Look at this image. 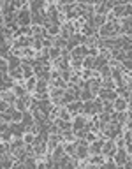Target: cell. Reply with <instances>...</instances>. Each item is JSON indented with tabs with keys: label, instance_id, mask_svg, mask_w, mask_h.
I'll return each instance as SVG.
<instances>
[{
	"label": "cell",
	"instance_id": "obj_44",
	"mask_svg": "<svg viewBox=\"0 0 132 169\" xmlns=\"http://www.w3.org/2000/svg\"><path fill=\"white\" fill-rule=\"evenodd\" d=\"M123 65H125V69H130L132 71V60H129V58L127 60H123Z\"/></svg>",
	"mask_w": 132,
	"mask_h": 169
},
{
	"label": "cell",
	"instance_id": "obj_32",
	"mask_svg": "<svg viewBox=\"0 0 132 169\" xmlns=\"http://www.w3.org/2000/svg\"><path fill=\"white\" fill-rule=\"evenodd\" d=\"M85 34L86 35H93L95 34V27L93 25H85Z\"/></svg>",
	"mask_w": 132,
	"mask_h": 169
},
{
	"label": "cell",
	"instance_id": "obj_10",
	"mask_svg": "<svg viewBox=\"0 0 132 169\" xmlns=\"http://www.w3.org/2000/svg\"><path fill=\"white\" fill-rule=\"evenodd\" d=\"M83 111H85V113H88V115H93V113H97L95 104H93V102H88V101H86V104L83 106Z\"/></svg>",
	"mask_w": 132,
	"mask_h": 169
},
{
	"label": "cell",
	"instance_id": "obj_36",
	"mask_svg": "<svg viewBox=\"0 0 132 169\" xmlns=\"http://www.w3.org/2000/svg\"><path fill=\"white\" fill-rule=\"evenodd\" d=\"M14 94H16L18 97H25V88H21V86H14Z\"/></svg>",
	"mask_w": 132,
	"mask_h": 169
},
{
	"label": "cell",
	"instance_id": "obj_20",
	"mask_svg": "<svg viewBox=\"0 0 132 169\" xmlns=\"http://www.w3.org/2000/svg\"><path fill=\"white\" fill-rule=\"evenodd\" d=\"M92 88V92L93 94H95V92H101V90H99V81L97 79H90V83H88V90Z\"/></svg>",
	"mask_w": 132,
	"mask_h": 169
},
{
	"label": "cell",
	"instance_id": "obj_13",
	"mask_svg": "<svg viewBox=\"0 0 132 169\" xmlns=\"http://www.w3.org/2000/svg\"><path fill=\"white\" fill-rule=\"evenodd\" d=\"M114 107H116L118 111H125V107H127V102H125L123 99H114Z\"/></svg>",
	"mask_w": 132,
	"mask_h": 169
},
{
	"label": "cell",
	"instance_id": "obj_6",
	"mask_svg": "<svg viewBox=\"0 0 132 169\" xmlns=\"http://www.w3.org/2000/svg\"><path fill=\"white\" fill-rule=\"evenodd\" d=\"M99 95L102 97V101H109V99H114V92L113 90H107V88H102L99 92Z\"/></svg>",
	"mask_w": 132,
	"mask_h": 169
},
{
	"label": "cell",
	"instance_id": "obj_3",
	"mask_svg": "<svg viewBox=\"0 0 132 169\" xmlns=\"http://www.w3.org/2000/svg\"><path fill=\"white\" fill-rule=\"evenodd\" d=\"M114 162H116L118 166L127 164V151H125V150H118V151H114Z\"/></svg>",
	"mask_w": 132,
	"mask_h": 169
},
{
	"label": "cell",
	"instance_id": "obj_30",
	"mask_svg": "<svg viewBox=\"0 0 132 169\" xmlns=\"http://www.w3.org/2000/svg\"><path fill=\"white\" fill-rule=\"evenodd\" d=\"M76 146L78 144H69L65 148V153H69V157H76Z\"/></svg>",
	"mask_w": 132,
	"mask_h": 169
},
{
	"label": "cell",
	"instance_id": "obj_48",
	"mask_svg": "<svg viewBox=\"0 0 132 169\" xmlns=\"http://www.w3.org/2000/svg\"><path fill=\"white\" fill-rule=\"evenodd\" d=\"M127 58H129V60H132V48L127 51Z\"/></svg>",
	"mask_w": 132,
	"mask_h": 169
},
{
	"label": "cell",
	"instance_id": "obj_41",
	"mask_svg": "<svg viewBox=\"0 0 132 169\" xmlns=\"http://www.w3.org/2000/svg\"><path fill=\"white\" fill-rule=\"evenodd\" d=\"M23 166H26V167H35V160L34 159H26Z\"/></svg>",
	"mask_w": 132,
	"mask_h": 169
},
{
	"label": "cell",
	"instance_id": "obj_14",
	"mask_svg": "<svg viewBox=\"0 0 132 169\" xmlns=\"http://www.w3.org/2000/svg\"><path fill=\"white\" fill-rule=\"evenodd\" d=\"M85 125H86V123H85V120L81 118V116H78V118L74 120V123H72V129H74V130H79V129H83Z\"/></svg>",
	"mask_w": 132,
	"mask_h": 169
},
{
	"label": "cell",
	"instance_id": "obj_28",
	"mask_svg": "<svg viewBox=\"0 0 132 169\" xmlns=\"http://www.w3.org/2000/svg\"><path fill=\"white\" fill-rule=\"evenodd\" d=\"M25 115H23V125L25 127H28V125H32V115L30 113H26V111H23Z\"/></svg>",
	"mask_w": 132,
	"mask_h": 169
},
{
	"label": "cell",
	"instance_id": "obj_49",
	"mask_svg": "<svg viewBox=\"0 0 132 169\" xmlns=\"http://www.w3.org/2000/svg\"><path fill=\"white\" fill-rule=\"evenodd\" d=\"M4 21H5V19H4V14H0V28H2V25H4Z\"/></svg>",
	"mask_w": 132,
	"mask_h": 169
},
{
	"label": "cell",
	"instance_id": "obj_40",
	"mask_svg": "<svg viewBox=\"0 0 132 169\" xmlns=\"http://www.w3.org/2000/svg\"><path fill=\"white\" fill-rule=\"evenodd\" d=\"M114 58H116V60H125V57H127V55L125 53H122V51H116V49H114Z\"/></svg>",
	"mask_w": 132,
	"mask_h": 169
},
{
	"label": "cell",
	"instance_id": "obj_21",
	"mask_svg": "<svg viewBox=\"0 0 132 169\" xmlns=\"http://www.w3.org/2000/svg\"><path fill=\"white\" fill-rule=\"evenodd\" d=\"M67 46V41L63 39V37H57V39H55V48H65Z\"/></svg>",
	"mask_w": 132,
	"mask_h": 169
},
{
	"label": "cell",
	"instance_id": "obj_19",
	"mask_svg": "<svg viewBox=\"0 0 132 169\" xmlns=\"http://www.w3.org/2000/svg\"><path fill=\"white\" fill-rule=\"evenodd\" d=\"M127 120V115L123 111H118V115H113V122L116 123V122H125Z\"/></svg>",
	"mask_w": 132,
	"mask_h": 169
},
{
	"label": "cell",
	"instance_id": "obj_7",
	"mask_svg": "<svg viewBox=\"0 0 132 169\" xmlns=\"http://www.w3.org/2000/svg\"><path fill=\"white\" fill-rule=\"evenodd\" d=\"M79 41H83V37H81V35H72V37L69 39V42H67V48L72 49L74 46H78V44H79Z\"/></svg>",
	"mask_w": 132,
	"mask_h": 169
},
{
	"label": "cell",
	"instance_id": "obj_45",
	"mask_svg": "<svg viewBox=\"0 0 132 169\" xmlns=\"http://www.w3.org/2000/svg\"><path fill=\"white\" fill-rule=\"evenodd\" d=\"M95 42H97V41H95V37H90V39H86V44H88V46H93Z\"/></svg>",
	"mask_w": 132,
	"mask_h": 169
},
{
	"label": "cell",
	"instance_id": "obj_15",
	"mask_svg": "<svg viewBox=\"0 0 132 169\" xmlns=\"http://www.w3.org/2000/svg\"><path fill=\"white\" fill-rule=\"evenodd\" d=\"M46 88H48V84H46V79L37 81V84H35V90H37L39 94H44V92H46Z\"/></svg>",
	"mask_w": 132,
	"mask_h": 169
},
{
	"label": "cell",
	"instance_id": "obj_27",
	"mask_svg": "<svg viewBox=\"0 0 132 169\" xmlns=\"http://www.w3.org/2000/svg\"><path fill=\"white\" fill-rule=\"evenodd\" d=\"M99 71H101V74L104 76V78H109V76H111V67L109 65H102Z\"/></svg>",
	"mask_w": 132,
	"mask_h": 169
},
{
	"label": "cell",
	"instance_id": "obj_17",
	"mask_svg": "<svg viewBox=\"0 0 132 169\" xmlns=\"http://www.w3.org/2000/svg\"><path fill=\"white\" fill-rule=\"evenodd\" d=\"M72 35V25H65V27L62 28V37L63 39H67V37Z\"/></svg>",
	"mask_w": 132,
	"mask_h": 169
},
{
	"label": "cell",
	"instance_id": "obj_12",
	"mask_svg": "<svg viewBox=\"0 0 132 169\" xmlns=\"http://www.w3.org/2000/svg\"><path fill=\"white\" fill-rule=\"evenodd\" d=\"M23 146H25V144H23V139H16V141H14L13 144H11V148H9V150H11V151H13V153H14V151L21 150Z\"/></svg>",
	"mask_w": 132,
	"mask_h": 169
},
{
	"label": "cell",
	"instance_id": "obj_8",
	"mask_svg": "<svg viewBox=\"0 0 132 169\" xmlns=\"http://www.w3.org/2000/svg\"><path fill=\"white\" fill-rule=\"evenodd\" d=\"M104 21H106V18L102 14H95L93 16V27H104Z\"/></svg>",
	"mask_w": 132,
	"mask_h": 169
},
{
	"label": "cell",
	"instance_id": "obj_39",
	"mask_svg": "<svg viewBox=\"0 0 132 169\" xmlns=\"http://www.w3.org/2000/svg\"><path fill=\"white\" fill-rule=\"evenodd\" d=\"M85 67H90V69L95 67V58H86V60H85Z\"/></svg>",
	"mask_w": 132,
	"mask_h": 169
},
{
	"label": "cell",
	"instance_id": "obj_46",
	"mask_svg": "<svg viewBox=\"0 0 132 169\" xmlns=\"http://www.w3.org/2000/svg\"><path fill=\"white\" fill-rule=\"evenodd\" d=\"M0 69H7V63H5V58H0Z\"/></svg>",
	"mask_w": 132,
	"mask_h": 169
},
{
	"label": "cell",
	"instance_id": "obj_24",
	"mask_svg": "<svg viewBox=\"0 0 132 169\" xmlns=\"http://www.w3.org/2000/svg\"><path fill=\"white\" fill-rule=\"evenodd\" d=\"M30 42H32L30 39H26V37H19V39H18V42H16V46H18V48H19V46H21V48H25V46H28Z\"/></svg>",
	"mask_w": 132,
	"mask_h": 169
},
{
	"label": "cell",
	"instance_id": "obj_16",
	"mask_svg": "<svg viewBox=\"0 0 132 169\" xmlns=\"http://www.w3.org/2000/svg\"><path fill=\"white\" fill-rule=\"evenodd\" d=\"M32 34L35 35V39H41V37H42V35H46L48 32H46V30H42L41 27H34V28H32Z\"/></svg>",
	"mask_w": 132,
	"mask_h": 169
},
{
	"label": "cell",
	"instance_id": "obj_34",
	"mask_svg": "<svg viewBox=\"0 0 132 169\" xmlns=\"http://www.w3.org/2000/svg\"><path fill=\"white\" fill-rule=\"evenodd\" d=\"M62 55V49H58V48H53L51 51H49V57L51 58H58Z\"/></svg>",
	"mask_w": 132,
	"mask_h": 169
},
{
	"label": "cell",
	"instance_id": "obj_43",
	"mask_svg": "<svg viewBox=\"0 0 132 169\" xmlns=\"http://www.w3.org/2000/svg\"><path fill=\"white\" fill-rule=\"evenodd\" d=\"M58 115L62 120H69V111H58Z\"/></svg>",
	"mask_w": 132,
	"mask_h": 169
},
{
	"label": "cell",
	"instance_id": "obj_25",
	"mask_svg": "<svg viewBox=\"0 0 132 169\" xmlns=\"http://www.w3.org/2000/svg\"><path fill=\"white\" fill-rule=\"evenodd\" d=\"M21 69H23V76H25V78H32V74H34V69H32L30 65H23Z\"/></svg>",
	"mask_w": 132,
	"mask_h": 169
},
{
	"label": "cell",
	"instance_id": "obj_29",
	"mask_svg": "<svg viewBox=\"0 0 132 169\" xmlns=\"http://www.w3.org/2000/svg\"><path fill=\"white\" fill-rule=\"evenodd\" d=\"M69 109L76 115V111H81V109H83V106H81V102H72V104L69 106Z\"/></svg>",
	"mask_w": 132,
	"mask_h": 169
},
{
	"label": "cell",
	"instance_id": "obj_9",
	"mask_svg": "<svg viewBox=\"0 0 132 169\" xmlns=\"http://www.w3.org/2000/svg\"><path fill=\"white\" fill-rule=\"evenodd\" d=\"M86 53H88L86 48H76V49H72V58H81L83 55H86Z\"/></svg>",
	"mask_w": 132,
	"mask_h": 169
},
{
	"label": "cell",
	"instance_id": "obj_31",
	"mask_svg": "<svg viewBox=\"0 0 132 169\" xmlns=\"http://www.w3.org/2000/svg\"><path fill=\"white\" fill-rule=\"evenodd\" d=\"M114 14H116V16H125V5H116Z\"/></svg>",
	"mask_w": 132,
	"mask_h": 169
},
{
	"label": "cell",
	"instance_id": "obj_11",
	"mask_svg": "<svg viewBox=\"0 0 132 169\" xmlns=\"http://www.w3.org/2000/svg\"><path fill=\"white\" fill-rule=\"evenodd\" d=\"M58 141H60V138H58L57 134H53L51 138H49V143H48V148L49 150H53V148L58 146Z\"/></svg>",
	"mask_w": 132,
	"mask_h": 169
},
{
	"label": "cell",
	"instance_id": "obj_4",
	"mask_svg": "<svg viewBox=\"0 0 132 169\" xmlns=\"http://www.w3.org/2000/svg\"><path fill=\"white\" fill-rule=\"evenodd\" d=\"M114 151H116V143L114 141H106L104 144H102V153H104V155H111Z\"/></svg>",
	"mask_w": 132,
	"mask_h": 169
},
{
	"label": "cell",
	"instance_id": "obj_5",
	"mask_svg": "<svg viewBox=\"0 0 132 169\" xmlns=\"http://www.w3.org/2000/svg\"><path fill=\"white\" fill-rule=\"evenodd\" d=\"M11 130H13L14 136H21V134L25 132V125L23 123H13L11 125Z\"/></svg>",
	"mask_w": 132,
	"mask_h": 169
},
{
	"label": "cell",
	"instance_id": "obj_18",
	"mask_svg": "<svg viewBox=\"0 0 132 169\" xmlns=\"http://www.w3.org/2000/svg\"><path fill=\"white\" fill-rule=\"evenodd\" d=\"M11 71V78H23V69L16 67V69H9Z\"/></svg>",
	"mask_w": 132,
	"mask_h": 169
},
{
	"label": "cell",
	"instance_id": "obj_26",
	"mask_svg": "<svg viewBox=\"0 0 132 169\" xmlns=\"http://www.w3.org/2000/svg\"><path fill=\"white\" fill-rule=\"evenodd\" d=\"M4 101H7L9 104H13V102H16V95L13 92H7V94H4Z\"/></svg>",
	"mask_w": 132,
	"mask_h": 169
},
{
	"label": "cell",
	"instance_id": "obj_33",
	"mask_svg": "<svg viewBox=\"0 0 132 169\" xmlns=\"http://www.w3.org/2000/svg\"><path fill=\"white\" fill-rule=\"evenodd\" d=\"M81 99H83V101H92V92H90V90H83V92H81Z\"/></svg>",
	"mask_w": 132,
	"mask_h": 169
},
{
	"label": "cell",
	"instance_id": "obj_23",
	"mask_svg": "<svg viewBox=\"0 0 132 169\" xmlns=\"http://www.w3.org/2000/svg\"><path fill=\"white\" fill-rule=\"evenodd\" d=\"M102 144H104V141L93 143L92 146H90V151H92V153H99V151H101V148H102Z\"/></svg>",
	"mask_w": 132,
	"mask_h": 169
},
{
	"label": "cell",
	"instance_id": "obj_42",
	"mask_svg": "<svg viewBox=\"0 0 132 169\" xmlns=\"http://www.w3.org/2000/svg\"><path fill=\"white\" fill-rule=\"evenodd\" d=\"M60 76L63 78V79H69V78H70V71H69V69H65V71L60 72Z\"/></svg>",
	"mask_w": 132,
	"mask_h": 169
},
{
	"label": "cell",
	"instance_id": "obj_1",
	"mask_svg": "<svg viewBox=\"0 0 132 169\" xmlns=\"http://www.w3.org/2000/svg\"><path fill=\"white\" fill-rule=\"evenodd\" d=\"M118 32H123L122 27H118L116 23H107V25H104V27L101 28V35L106 37V39H109L111 35H114V34H118Z\"/></svg>",
	"mask_w": 132,
	"mask_h": 169
},
{
	"label": "cell",
	"instance_id": "obj_47",
	"mask_svg": "<svg viewBox=\"0 0 132 169\" xmlns=\"http://www.w3.org/2000/svg\"><path fill=\"white\" fill-rule=\"evenodd\" d=\"M125 141H127V143H130V144H132V129H130V132L127 134V139H125Z\"/></svg>",
	"mask_w": 132,
	"mask_h": 169
},
{
	"label": "cell",
	"instance_id": "obj_22",
	"mask_svg": "<svg viewBox=\"0 0 132 169\" xmlns=\"http://www.w3.org/2000/svg\"><path fill=\"white\" fill-rule=\"evenodd\" d=\"M49 35H57L58 32H60V27L58 25H48V30H46Z\"/></svg>",
	"mask_w": 132,
	"mask_h": 169
},
{
	"label": "cell",
	"instance_id": "obj_37",
	"mask_svg": "<svg viewBox=\"0 0 132 169\" xmlns=\"http://www.w3.org/2000/svg\"><path fill=\"white\" fill-rule=\"evenodd\" d=\"M16 107L19 109V111H25V102H23V99H16Z\"/></svg>",
	"mask_w": 132,
	"mask_h": 169
},
{
	"label": "cell",
	"instance_id": "obj_2",
	"mask_svg": "<svg viewBox=\"0 0 132 169\" xmlns=\"http://www.w3.org/2000/svg\"><path fill=\"white\" fill-rule=\"evenodd\" d=\"M32 19V13L28 9H21L19 13H16V23L21 25V27H26Z\"/></svg>",
	"mask_w": 132,
	"mask_h": 169
},
{
	"label": "cell",
	"instance_id": "obj_38",
	"mask_svg": "<svg viewBox=\"0 0 132 169\" xmlns=\"http://www.w3.org/2000/svg\"><path fill=\"white\" fill-rule=\"evenodd\" d=\"M35 84H37V83H35V79H34V78H30V79H28V83H26V90H28V92H30V90H34Z\"/></svg>",
	"mask_w": 132,
	"mask_h": 169
},
{
	"label": "cell",
	"instance_id": "obj_35",
	"mask_svg": "<svg viewBox=\"0 0 132 169\" xmlns=\"http://www.w3.org/2000/svg\"><path fill=\"white\" fill-rule=\"evenodd\" d=\"M9 109V102L7 101H4V99H0V113H4Z\"/></svg>",
	"mask_w": 132,
	"mask_h": 169
}]
</instances>
